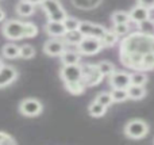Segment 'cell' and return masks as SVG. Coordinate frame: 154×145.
Returning <instances> with one entry per match:
<instances>
[{
    "label": "cell",
    "instance_id": "6da1fadb",
    "mask_svg": "<svg viewBox=\"0 0 154 145\" xmlns=\"http://www.w3.org/2000/svg\"><path fill=\"white\" fill-rule=\"evenodd\" d=\"M120 53H135L143 54L154 52V35L145 33H133L122 41Z\"/></svg>",
    "mask_w": 154,
    "mask_h": 145
},
{
    "label": "cell",
    "instance_id": "7a4b0ae2",
    "mask_svg": "<svg viewBox=\"0 0 154 145\" xmlns=\"http://www.w3.org/2000/svg\"><path fill=\"white\" fill-rule=\"evenodd\" d=\"M43 11L46 12L49 20H54V22H62L66 18V12L62 8L61 3L58 0H42L41 3Z\"/></svg>",
    "mask_w": 154,
    "mask_h": 145
},
{
    "label": "cell",
    "instance_id": "3957f363",
    "mask_svg": "<svg viewBox=\"0 0 154 145\" xmlns=\"http://www.w3.org/2000/svg\"><path fill=\"white\" fill-rule=\"evenodd\" d=\"M149 133V125L143 119H131L125 128V134L133 140H141Z\"/></svg>",
    "mask_w": 154,
    "mask_h": 145
},
{
    "label": "cell",
    "instance_id": "277c9868",
    "mask_svg": "<svg viewBox=\"0 0 154 145\" xmlns=\"http://www.w3.org/2000/svg\"><path fill=\"white\" fill-rule=\"evenodd\" d=\"M81 79L85 87L97 86L103 80V75L97 69V65L93 64H82L81 65Z\"/></svg>",
    "mask_w": 154,
    "mask_h": 145
},
{
    "label": "cell",
    "instance_id": "5b68a950",
    "mask_svg": "<svg viewBox=\"0 0 154 145\" xmlns=\"http://www.w3.org/2000/svg\"><path fill=\"white\" fill-rule=\"evenodd\" d=\"M23 29H24V22L11 19V20H7L3 24L2 33L7 39L18 41L23 38Z\"/></svg>",
    "mask_w": 154,
    "mask_h": 145
},
{
    "label": "cell",
    "instance_id": "8992f818",
    "mask_svg": "<svg viewBox=\"0 0 154 145\" xmlns=\"http://www.w3.org/2000/svg\"><path fill=\"white\" fill-rule=\"evenodd\" d=\"M103 49L101 46V42L99 38L96 37H82V39L79 42L77 45V50H79L80 54H87V56H91V54H96Z\"/></svg>",
    "mask_w": 154,
    "mask_h": 145
},
{
    "label": "cell",
    "instance_id": "52a82bcc",
    "mask_svg": "<svg viewBox=\"0 0 154 145\" xmlns=\"http://www.w3.org/2000/svg\"><path fill=\"white\" fill-rule=\"evenodd\" d=\"M43 110L42 103L39 102L35 98H27V99H23L19 105V111H20L22 115L24 117H38Z\"/></svg>",
    "mask_w": 154,
    "mask_h": 145
},
{
    "label": "cell",
    "instance_id": "ba28073f",
    "mask_svg": "<svg viewBox=\"0 0 154 145\" xmlns=\"http://www.w3.org/2000/svg\"><path fill=\"white\" fill-rule=\"evenodd\" d=\"M60 75H61V79L64 80V84L82 81V79H81V65L80 64L64 65V67L61 68Z\"/></svg>",
    "mask_w": 154,
    "mask_h": 145
},
{
    "label": "cell",
    "instance_id": "9c48e42d",
    "mask_svg": "<svg viewBox=\"0 0 154 145\" xmlns=\"http://www.w3.org/2000/svg\"><path fill=\"white\" fill-rule=\"evenodd\" d=\"M79 30L85 37H96V38H99V39H100L104 35V33L107 31V29L104 26H101V24H95V23H91V22H87V20L80 22Z\"/></svg>",
    "mask_w": 154,
    "mask_h": 145
},
{
    "label": "cell",
    "instance_id": "30bf717a",
    "mask_svg": "<svg viewBox=\"0 0 154 145\" xmlns=\"http://www.w3.org/2000/svg\"><path fill=\"white\" fill-rule=\"evenodd\" d=\"M109 84L112 88H127L130 86V73L125 71H115L109 75Z\"/></svg>",
    "mask_w": 154,
    "mask_h": 145
},
{
    "label": "cell",
    "instance_id": "8fae6325",
    "mask_svg": "<svg viewBox=\"0 0 154 145\" xmlns=\"http://www.w3.org/2000/svg\"><path fill=\"white\" fill-rule=\"evenodd\" d=\"M65 50V42L60 38H51L48 39L43 45V52H45L48 56H61V53Z\"/></svg>",
    "mask_w": 154,
    "mask_h": 145
},
{
    "label": "cell",
    "instance_id": "7c38bea8",
    "mask_svg": "<svg viewBox=\"0 0 154 145\" xmlns=\"http://www.w3.org/2000/svg\"><path fill=\"white\" fill-rule=\"evenodd\" d=\"M18 79V71L10 65H3L0 68V88L12 84Z\"/></svg>",
    "mask_w": 154,
    "mask_h": 145
},
{
    "label": "cell",
    "instance_id": "4fadbf2b",
    "mask_svg": "<svg viewBox=\"0 0 154 145\" xmlns=\"http://www.w3.org/2000/svg\"><path fill=\"white\" fill-rule=\"evenodd\" d=\"M128 15H130V20L135 22V23H141V22H143V20H146V19L150 18V10L137 4L135 7L131 8Z\"/></svg>",
    "mask_w": 154,
    "mask_h": 145
},
{
    "label": "cell",
    "instance_id": "5bb4252c",
    "mask_svg": "<svg viewBox=\"0 0 154 145\" xmlns=\"http://www.w3.org/2000/svg\"><path fill=\"white\" fill-rule=\"evenodd\" d=\"M45 30L50 37H62L65 33V27L62 24V22H54V20H49L45 26Z\"/></svg>",
    "mask_w": 154,
    "mask_h": 145
},
{
    "label": "cell",
    "instance_id": "9a60e30c",
    "mask_svg": "<svg viewBox=\"0 0 154 145\" xmlns=\"http://www.w3.org/2000/svg\"><path fill=\"white\" fill-rule=\"evenodd\" d=\"M60 57H61L62 65L79 64L80 60H81V54L79 53V50H66V49H65Z\"/></svg>",
    "mask_w": 154,
    "mask_h": 145
},
{
    "label": "cell",
    "instance_id": "2e32d148",
    "mask_svg": "<svg viewBox=\"0 0 154 145\" xmlns=\"http://www.w3.org/2000/svg\"><path fill=\"white\" fill-rule=\"evenodd\" d=\"M126 90H127L128 99H133V100H141V99H143L145 95H146V90H145L143 86L130 84Z\"/></svg>",
    "mask_w": 154,
    "mask_h": 145
},
{
    "label": "cell",
    "instance_id": "e0dca14e",
    "mask_svg": "<svg viewBox=\"0 0 154 145\" xmlns=\"http://www.w3.org/2000/svg\"><path fill=\"white\" fill-rule=\"evenodd\" d=\"M35 11V5L31 3L26 2V0H22L18 3L16 5V14L19 16H31Z\"/></svg>",
    "mask_w": 154,
    "mask_h": 145
},
{
    "label": "cell",
    "instance_id": "ac0fdd59",
    "mask_svg": "<svg viewBox=\"0 0 154 145\" xmlns=\"http://www.w3.org/2000/svg\"><path fill=\"white\" fill-rule=\"evenodd\" d=\"M84 35L80 33V30H69V31H65L62 35V39L65 41L69 45H79V42L82 39Z\"/></svg>",
    "mask_w": 154,
    "mask_h": 145
},
{
    "label": "cell",
    "instance_id": "d6986e66",
    "mask_svg": "<svg viewBox=\"0 0 154 145\" xmlns=\"http://www.w3.org/2000/svg\"><path fill=\"white\" fill-rule=\"evenodd\" d=\"M88 113H89L91 117L99 118V117L106 115L107 107H106V106H103L101 103H99V102H96V100H93V102L89 105V107H88Z\"/></svg>",
    "mask_w": 154,
    "mask_h": 145
},
{
    "label": "cell",
    "instance_id": "ffe728a7",
    "mask_svg": "<svg viewBox=\"0 0 154 145\" xmlns=\"http://www.w3.org/2000/svg\"><path fill=\"white\" fill-rule=\"evenodd\" d=\"M2 54L5 57V58H18L19 57V46L15 45V43H5L2 49Z\"/></svg>",
    "mask_w": 154,
    "mask_h": 145
},
{
    "label": "cell",
    "instance_id": "44dd1931",
    "mask_svg": "<svg viewBox=\"0 0 154 145\" xmlns=\"http://www.w3.org/2000/svg\"><path fill=\"white\" fill-rule=\"evenodd\" d=\"M73 5L80 10H93V8L99 7L101 0H72Z\"/></svg>",
    "mask_w": 154,
    "mask_h": 145
},
{
    "label": "cell",
    "instance_id": "7402d4cb",
    "mask_svg": "<svg viewBox=\"0 0 154 145\" xmlns=\"http://www.w3.org/2000/svg\"><path fill=\"white\" fill-rule=\"evenodd\" d=\"M100 42H101V46H103V48H111V46H114L115 43L118 42V35L115 34L114 31L107 30V31L104 33L103 37L100 38Z\"/></svg>",
    "mask_w": 154,
    "mask_h": 145
},
{
    "label": "cell",
    "instance_id": "603a6c76",
    "mask_svg": "<svg viewBox=\"0 0 154 145\" xmlns=\"http://www.w3.org/2000/svg\"><path fill=\"white\" fill-rule=\"evenodd\" d=\"M111 20L114 24H118V23L128 24L131 22L130 15H128V12H126V11H115V12L111 15Z\"/></svg>",
    "mask_w": 154,
    "mask_h": 145
},
{
    "label": "cell",
    "instance_id": "cb8c5ba5",
    "mask_svg": "<svg viewBox=\"0 0 154 145\" xmlns=\"http://www.w3.org/2000/svg\"><path fill=\"white\" fill-rule=\"evenodd\" d=\"M147 76L146 73L143 72H139V71H137V72H133L130 73V84H135V86H145V84L147 83Z\"/></svg>",
    "mask_w": 154,
    "mask_h": 145
},
{
    "label": "cell",
    "instance_id": "d4e9b609",
    "mask_svg": "<svg viewBox=\"0 0 154 145\" xmlns=\"http://www.w3.org/2000/svg\"><path fill=\"white\" fill-rule=\"evenodd\" d=\"M97 69L100 71V73L104 77V76H109L111 73H114L115 71H116V68H115V65L109 61H100L97 64Z\"/></svg>",
    "mask_w": 154,
    "mask_h": 145
},
{
    "label": "cell",
    "instance_id": "484cf974",
    "mask_svg": "<svg viewBox=\"0 0 154 145\" xmlns=\"http://www.w3.org/2000/svg\"><path fill=\"white\" fill-rule=\"evenodd\" d=\"M111 96L114 102H125V100L128 99V95H127V90L126 88H112L111 91Z\"/></svg>",
    "mask_w": 154,
    "mask_h": 145
},
{
    "label": "cell",
    "instance_id": "4316f807",
    "mask_svg": "<svg viewBox=\"0 0 154 145\" xmlns=\"http://www.w3.org/2000/svg\"><path fill=\"white\" fill-rule=\"evenodd\" d=\"M141 69H146V71L154 69V52H149V53L143 54L141 62Z\"/></svg>",
    "mask_w": 154,
    "mask_h": 145
},
{
    "label": "cell",
    "instance_id": "83f0119b",
    "mask_svg": "<svg viewBox=\"0 0 154 145\" xmlns=\"http://www.w3.org/2000/svg\"><path fill=\"white\" fill-rule=\"evenodd\" d=\"M35 56V49L31 45H23L19 46V57L24 60H30Z\"/></svg>",
    "mask_w": 154,
    "mask_h": 145
},
{
    "label": "cell",
    "instance_id": "f1b7e54d",
    "mask_svg": "<svg viewBox=\"0 0 154 145\" xmlns=\"http://www.w3.org/2000/svg\"><path fill=\"white\" fill-rule=\"evenodd\" d=\"M80 22L77 18H73V16H68L62 20V24L65 27V31H69V30H79V26H80Z\"/></svg>",
    "mask_w": 154,
    "mask_h": 145
},
{
    "label": "cell",
    "instance_id": "f546056e",
    "mask_svg": "<svg viewBox=\"0 0 154 145\" xmlns=\"http://www.w3.org/2000/svg\"><path fill=\"white\" fill-rule=\"evenodd\" d=\"M38 34V27L31 22H24L23 38H34Z\"/></svg>",
    "mask_w": 154,
    "mask_h": 145
},
{
    "label": "cell",
    "instance_id": "4dcf8cb0",
    "mask_svg": "<svg viewBox=\"0 0 154 145\" xmlns=\"http://www.w3.org/2000/svg\"><path fill=\"white\" fill-rule=\"evenodd\" d=\"M65 87H66L68 92H70V94L73 95H80L84 92L85 90V84L82 83V81H77V83H70V84H65Z\"/></svg>",
    "mask_w": 154,
    "mask_h": 145
},
{
    "label": "cell",
    "instance_id": "1f68e13d",
    "mask_svg": "<svg viewBox=\"0 0 154 145\" xmlns=\"http://www.w3.org/2000/svg\"><path fill=\"white\" fill-rule=\"evenodd\" d=\"M138 27L141 30V33H145V34H154V20L152 19H146V20L138 23Z\"/></svg>",
    "mask_w": 154,
    "mask_h": 145
},
{
    "label": "cell",
    "instance_id": "d6a6232c",
    "mask_svg": "<svg viewBox=\"0 0 154 145\" xmlns=\"http://www.w3.org/2000/svg\"><path fill=\"white\" fill-rule=\"evenodd\" d=\"M95 100L99 103H101V105L106 106V107H108V106H111L112 103H114L112 96H111V92H100V94L95 98Z\"/></svg>",
    "mask_w": 154,
    "mask_h": 145
},
{
    "label": "cell",
    "instance_id": "836d02e7",
    "mask_svg": "<svg viewBox=\"0 0 154 145\" xmlns=\"http://www.w3.org/2000/svg\"><path fill=\"white\" fill-rule=\"evenodd\" d=\"M112 31L120 37V35H126L128 33V24H125V23H118V24H114V29Z\"/></svg>",
    "mask_w": 154,
    "mask_h": 145
},
{
    "label": "cell",
    "instance_id": "e575fe53",
    "mask_svg": "<svg viewBox=\"0 0 154 145\" xmlns=\"http://www.w3.org/2000/svg\"><path fill=\"white\" fill-rule=\"evenodd\" d=\"M16 144V140L12 138L10 134L4 132H0V145H14Z\"/></svg>",
    "mask_w": 154,
    "mask_h": 145
},
{
    "label": "cell",
    "instance_id": "d590c367",
    "mask_svg": "<svg viewBox=\"0 0 154 145\" xmlns=\"http://www.w3.org/2000/svg\"><path fill=\"white\" fill-rule=\"evenodd\" d=\"M138 5L147 8V10H153L154 8V0H138Z\"/></svg>",
    "mask_w": 154,
    "mask_h": 145
},
{
    "label": "cell",
    "instance_id": "8d00e7d4",
    "mask_svg": "<svg viewBox=\"0 0 154 145\" xmlns=\"http://www.w3.org/2000/svg\"><path fill=\"white\" fill-rule=\"evenodd\" d=\"M26 2H29V3H31V4H41L42 3V0H26Z\"/></svg>",
    "mask_w": 154,
    "mask_h": 145
},
{
    "label": "cell",
    "instance_id": "74e56055",
    "mask_svg": "<svg viewBox=\"0 0 154 145\" xmlns=\"http://www.w3.org/2000/svg\"><path fill=\"white\" fill-rule=\"evenodd\" d=\"M4 18H5V12L2 10V8H0V22L4 20Z\"/></svg>",
    "mask_w": 154,
    "mask_h": 145
},
{
    "label": "cell",
    "instance_id": "f35d334b",
    "mask_svg": "<svg viewBox=\"0 0 154 145\" xmlns=\"http://www.w3.org/2000/svg\"><path fill=\"white\" fill-rule=\"evenodd\" d=\"M3 65H4V64H3V61H2V58H0V68H2V67H3Z\"/></svg>",
    "mask_w": 154,
    "mask_h": 145
}]
</instances>
